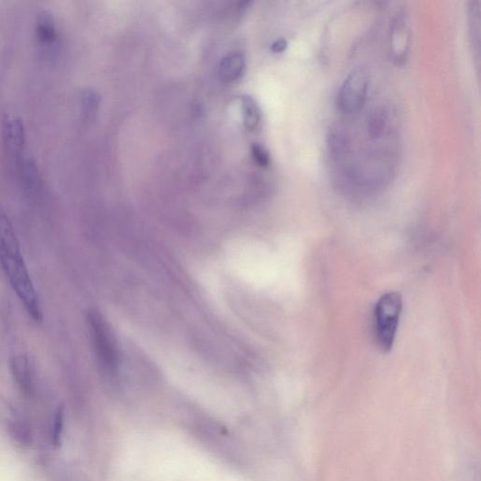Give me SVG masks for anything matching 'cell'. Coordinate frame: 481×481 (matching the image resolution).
Returning <instances> with one entry per match:
<instances>
[{"instance_id":"obj_7","label":"cell","mask_w":481,"mask_h":481,"mask_svg":"<svg viewBox=\"0 0 481 481\" xmlns=\"http://www.w3.org/2000/svg\"><path fill=\"white\" fill-rule=\"evenodd\" d=\"M389 111L384 107L375 108L367 116L366 134L371 141H379L389 133Z\"/></svg>"},{"instance_id":"obj_5","label":"cell","mask_w":481,"mask_h":481,"mask_svg":"<svg viewBox=\"0 0 481 481\" xmlns=\"http://www.w3.org/2000/svg\"><path fill=\"white\" fill-rule=\"evenodd\" d=\"M411 45L409 17L405 12L396 14L390 28L389 53L392 61L398 65L407 61Z\"/></svg>"},{"instance_id":"obj_1","label":"cell","mask_w":481,"mask_h":481,"mask_svg":"<svg viewBox=\"0 0 481 481\" xmlns=\"http://www.w3.org/2000/svg\"><path fill=\"white\" fill-rule=\"evenodd\" d=\"M0 266L25 311L35 322L43 320L41 303L25 265L14 225L0 204Z\"/></svg>"},{"instance_id":"obj_13","label":"cell","mask_w":481,"mask_h":481,"mask_svg":"<svg viewBox=\"0 0 481 481\" xmlns=\"http://www.w3.org/2000/svg\"><path fill=\"white\" fill-rule=\"evenodd\" d=\"M64 430V409L63 407H59L57 410L55 418H54V424L52 427L51 440L54 446L59 447L62 442V436H63Z\"/></svg>"},{"instance_id":"obj_15","label":"cell","mask_w":481,"mask_h":481,"mask_svg":"<svg viewBox=\"0 0 481 481\" xmlns=\"http://www.w3.org/2000/svg\"><path fill=\"white\" fill-rule=\"evenodd\" d=\"M287 45H288V43H287L285 39H278V40L274 41L273 45H272L271 50L273 51L274 53H282V52L286 50Z\"/></svg>"},{"instance_id":"obj_2","label":"cell","mask_w":481,"mask_h":481,"mask_svg":"<svg viewBox=\"0 0 481 481\" xmlns=\"http://www.w3.org/2000/svg\"><path fill=\"white\" fill-rule=\"evenodd\" d=\"M402 306V296L396 291L384 294L375 305L374 338L382 351H389L394 345Z\"/></svg>"},{"instance_id":"obj_14","label":"cell","mask_w":481,"mask_h":481,"mask_svg":"<svg viewBox=\"0 0 481 481\" xmlns=\"http://www.w3.org/2000/svg\"><path fill=\"white\" fill-rule=\"evenodd\" d=\"M251 154H252L253 160L258 167H267L270 165V154H269L267 150L263 148L260 145H253L251 147Z\"/></svg>"},{"instance_id":"obj_8","label":"cell","mask_w":481,"mask_h":481,"mask_svg":"<svg viewBox=\"0 0 481 481\" xmlns=\"http://www.w3.org/2000/svg\"><path fill=\"white\" fill-rule=\"evenodd\" d=\"M245 69V57L242 52L232 51L222 58L218 72L225 82H234L240 79Z\"/></svg>"},{"instance_id":"obj_4","label":"cell","mask_w":481,"mask_h":481,"mask_svg":"<svg viewBox=\"0 0 481 481\" xmlns=\"http://www.w3.org/2000/svg\"><path fill=\"white\" fill-rule=\"evenodd\" d=\"M369 85L368 70L363 66L354 69L344 79L338 90L337 97L338 110L347 115L358 112L366 102Z\"/></svg>"},{"instance_id":"obj_9","label":"cell","mask_w":481,"mask_h":481,"mask_svg":"<svg viewBox=\"0 0 481 481\" xmlns=\"http://www.w3.org/2000/svg\"><path fill=\"white\" fill-rule=\"evenodd\" d=\"M36 33L41 43L45 45H51L58 39V30L53 17L48 12H41L37 18L36 23Z\"/></svg>"},{"instance_id":"obj_10","label":"cell","mask_w":481,"mask_h":481,"mask_svg":"<svg viewBox=\"0 0 481 481\" xmlns=\"http://www.w3.org/2000/svg\"><path fill=\"white\" fill-rule=\"evenodd\" d=\"M242 110L245 128L250 132L257 130L261 119L257 102L252 97L245 95L242 98Z\"/></svg>"},{"instance_id":"obj_6","label":"cell","mask_w":481,"mask_h":481,"mask_svg":"<svg viewBox=\"0 0 481 481\" xmlns=\"http://www.w3.org/2000/svg\"><path fill=\"white\" fill-rule=\"evenodd\" d=\"M12 377L25 394L30 395L34 390V380L30 359L25 354H18L10 361Z\"/></svg>"},{"instance_id":"obj_3","label":"cell","mask_w":481,"mask_h":481,"mask_svg":"<svg viewBox=\"0 0 481 481\" xmlns=\"http://www.w3.org/2000/svg\"><path fill=\"white\" fill-rule=\"evenodd\" d=\"M87 319L101 366L107 373H115L119 365L118 350L107 320L99 310L95 309H90Z\"/></svg>"},{"instance_id":"obj_12","label":"cell","mask_w":481,"mask_h":481,"mask_svg":"<svg viewBox=\"0 0 481 481\" xmlns=\"http://www.w3.org/2000/svg\"><path fill=\"white\" fill-rule=\"evenodd\" d=\"M8 430L10 431V436L17 443L23 446H28L31 443L32 434H31L30 426L22 418L12 416L8 422Z\"/></svg>"},{"instance_id":"obj_11","label":"cell","mask_w":481,"mask_h":481,"mask_svg":"<svg viewBox=\"0 0 481 481\" xmlns=\"http://www.w3.org/2000/svg\"><path fill=\"white\" fill-rule=\"evenodd\" d=\"M468 27H469L470 40L474 51L480 52V2L478 0L470 2L468 10Z\"/></svg>"}]
</instances>
